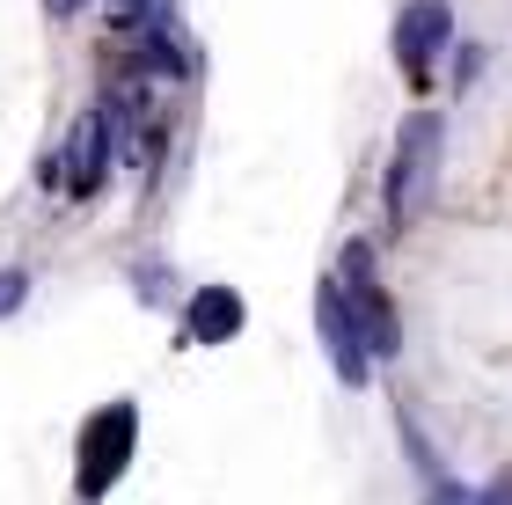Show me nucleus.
<instances>
[{"label":"nucleus","instance_id":"f257e3e1","mask_svg":"<svg viewBox=\"0 0 512 505\" xmlns=\"http://www.w3.org/2000/svg\"><path fill=\"white\" fill-rule=\"evenodd\" d=\"M439 154H447V118L439 110H410V125L395 132V154H388V176H381V213L388 227H410L425 213L432 183H439Z\"/></svg>","mask_w":512,"mask_h":505},{"label":"nucleus","instance_id":"f03ea898","mask_svg":"<svg viewBox=\"0 0 512 505\" xmlns=\"http://www.w3.org/2000/svg\"><path fill=\"white\" fill-rule=\"evenodd\" d=\"M132 454H139V403L118 396V403H103L74 440V498H88V505L110 498L118 476L132 469Z\"/></svg>","mask_w":512,"mask_h":505},{"label":"nucleus","instance_id":"7ed1b4c3","mask_svg":"<svg viewBox=\"0 0 512 505\" xmlns=\"http://www.w3.org/2000/svg\"><path fill=\"white\" fill-rule=\"evenodd\" d=\"M110 154H118V110L110 103H88L81 118H74V132H66V154H59V183L74 198H96L103 183H110Z\"/></svg>","mask_w":512,"mask_h":505},{"label":"nucleus","instance_id":"20e7f679","mask_svg":"<svg viewBox=\"0 0 512 505\" xmlns=\"http://www.w3.org/2000/svg\"><path fill=\"white\" fill-rule=\"evenodd\" d=\"M315 330H322V352H330V366H337L344 388L374 381V344H366V330H359V315H352V301H344L337 279L315 286Z\"/></svg>","mask_w":512,"mask_h":505},{"label":"nucleus","instance_id":"39448f33","mask_svg":"<svg viewBox=\"0 0 512 505\" xmlns=\"http://www.w3.org/2000/svg\"><path fill=\"white\" fill-rule=\"evenodd\" d=\"M337 286H344V301H352V315H359L366 344H374V359H395V352H403V323H395V301H388L381 279H374V249H366V242L344 249Z\"/></svg>","mask_w":512,"mask_h":505},{"label":"nucleus","instance_id":"423d86ee","mask_svg":"<svg viewBox=\"0 0 512 505\" xmlns=\"http://www.w3.org/2000/svg\"><path fill=\"white\" fill-rule=\"evenodd\" d=\"M447 44H454V8L447 0H410V8L395 15V66H403L410 88L432 81V66H439Z\"/></svg>","mask_w":512,"mask_h":505},{"label":"nucleus","instance_id":"0eeeda50","mask_svg":"<svg viewBox=\"0 0 512 505\" xmlns=\"http://www.w3.org/2000/svg\"><path fill=\"white\" fill-rule=\"evenodd\" d=\"M242 323H249V308L235 286H198L191 308H183V344H235Z\"/></svg>","mask_w":512,"mask_h":505},{"label":"nucleus","instance_id":"6e6552de","mask_svg":"<svg viewBox=\"0 0 512 505\" xmlns=\"http://www.w3.org/2000/svg\"><path fill=\"white\" fill-rule=\"evenodd\" d=\"M22 301H30V271H15V264H8V271H0V323H8Z\"/></svg>","mask_w":512,"mask_h":505},{"label":"nucleus","instance_id":"1a4fd4ad","mask_svg":"<svg viewBox=\"0 0 512 505\" xmlns=\"http://www.w3.org/2000/svg\"><path fill=\"white\" fill-rule=\"evenodd\" d=\"M425 505H483V498H476L469 484H454V476H439V484L425 491Z\"/></svg>","mask_w":512,"mask_h":505},{"label":"nucleus","instance_id":"9d476101","mask_svg":"<svg viewBox=\"0 0 512 505\" xmlns=\"http://www.w3.org/2000/svg\"><path fill=\"white\" fill-rule=\"evenodd\" d=\"M44 8H52V15L66 22V15H81V8H88V0H44Z\"/></svg>","mask_w":512,"mask_h":505}]
</instances>
